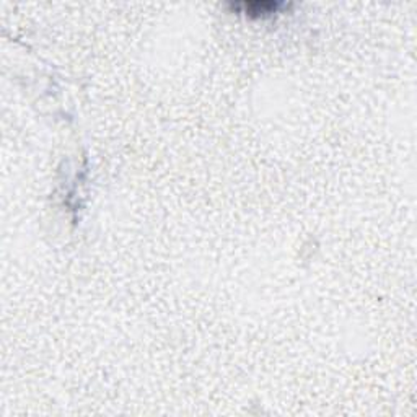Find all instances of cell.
<instances>
[{"label":"cell","instance_id":"6da1fadb","mask_svg":"<svg viewBox=\"0 0 417 417\" xmlns=\"http://www.w3.org/2000/svg\"><path fill=\"white\" fill-rule=\"evenodd\" d=\"M243 7H246L248 13H271L272 10H276L277 4L272 2H253V4H243Z\"/></svg>","mask_w":417,"mask_h":417}]
</instances>
